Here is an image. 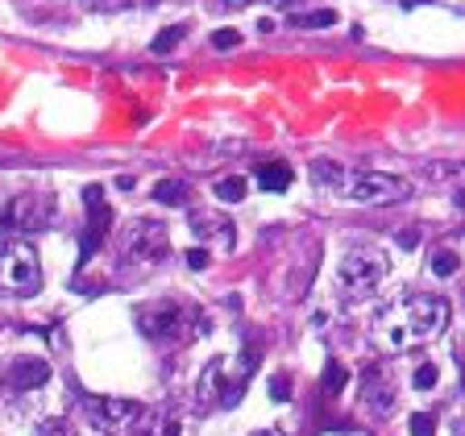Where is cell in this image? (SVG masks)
Listing matches in <instances>:
<instances>
[{
	"label": "cell",
	"mask_w": 465,
	"mask_h": 436,
	"mask_svg": "<svg viewBox=\"0 0 465 436\" xmlns=\"http://www.w3.org/2000/svg\"><path fill=\"white\" fill-rule=\"evenodd\" d=\"M407 428H412V436H432L436 432V420L428 416V412H416V416L407 420Z\"/></svg>",
	"instance_id": "obj_23"
},
{
	"label": "cell",
	"mask_w": 465,
	"mask_h": 436,
	"mask_svg": "<svg viewBox=\"0 0 465 436\" xmlns=\"http://www.w3.org/2000/svg\"><path fill=\"white\" fill-rule=\"evenodd\" d=\"M46 378H50L46 357H17V362H9V370H5V383H9L13 391H34V387H42Z\"/></svg>",
	"instance_id": "obj_12"
},
{
	"label": "cell",
	"mask_w": 465,
	"mask_h": 436,
	"mask_svg": "<svg viewBox=\"0 0 465 436\" xmlns=\"http://www.w3.org/2000/svg\"><path fill=\"white\" fill-rule=\"evenodd\" d=\"M117 249H121V262H133V266H154L170 254V233L162 220H150V217H138L129 220L121 228L117 237Z\"/></svg>",
	"instance_id": "obj_5"
},
{
	"label": "cell",
	"mask_w": 465,
	"mask_h": 436,
	"mask_svg": "<svg viewBox=\"0 0 465 436\" xmlns=\"http://www.w3.org/2000/svg\"><path fill=\"white\" fill-rule=\"evenodd\" d=\"M386 275H391V262H386L383 249H374V246L349 249L345 258H341V266H337L341 304H362V299H370L386 283Z\"/></svg>",
	"instance_id": "obj_2"
},
{
	"label": "cell",
	"mask_w": 465,
	"mask_h": 436,
	"mask_svg": "<svg viewBox=\"0 0 465 436\" xmlns=\"http://www.w3.org/2000/svg\"><path fill=\"white\" fill-rule=\"evenodd\" d=\"M457 436H465V420H461V424H457Z\"/></svg>",
	"instance_id": "obj_30"
},
{
	"label": "cell",
	"mask_w": 465,
	"mask_h": 436,
	"mask_svg": "<svg viewBox=\"0 0 465 436\" xmlns=\"http://www.w3.org/2000/svg\"><path fill=\"white\" fill-rule=\"evenodd\" d=\"M436 378H441V370H436L432 362H424V366H416V374H412V387L428 391V387H436Z\"/></svg>",
	"instance_id": "obj_22"
},
{
	"label": "cell",
	"mask_w": 465,
	"mask_h": 436,
	"mask_svg": "<svg viewBox=\"0 0 465 436\" xmlns=\"http://www.w3.org/2000/svg\"><path fill=\"white\" fill-rule=\"evenodd\" d=\"M345 378H349V370L341 366V362H328V370H325V391H328V395L345 391Z\"/></svg>",
	"instance_id": "obj_21"
},
{
	"label": "cell",
	"mask_w": 465,
	"mask_h": 436,
	"mask_svg": "<svg viewBox=\"0 0 465 436\" xmlns=\"http://www.w3.org/2000/svg\"><path fill=\"white\" fill-rule=\"evenodd\" d=\"M50 217H54V208H50L46 199H38V196H17L9 208L0 212V225L21 228V233H34V228H46Z\"/></svg>",
	"instance_id": "obj_8"
},
{
	"label": "cell",
	"mask_w": 465,
	"mask_h": 436,
	"mask_svg": "<svg viewBox=\"0 0 465 436\" xmlns=\"http://www.w3.org/2000/svg\"><path fill=\"white\" fill-rule=\"evenodd\" d=\"M138 328L146 341H188L196 328H204V316L188 304H175V299H150L138 307Z\"/></svg>",
	"instance_id": "obj_3"
},
{
	"label": "cell",
	"mask_w": 465,
	"mask_h": 436,
	"mask_svg": "<svg viewBox=\"0 0 465 436\" xmlns=\"http://www.w3.org/2000/svg\"><path fill=\"white\" fill-rule=\"evenodd\" d=\"M307 175H312V188H316L320 196H337V191H345V183H349L345 167H341V162H333V159H316Z\"/></svg>",
	"instance_id": "obj_13"
},
{
	"label": "cell",
	"mask_w": 465,
	"mask_h": 436,
	"mask_svg": "<svg viewBox=\"0 0 465 436\" xmlns=\"http://www.w3.org/2000/svg\"><path fill=\"white\" fill-rule=\"evenodd\" d=\"M345 196L354 204H362V208H383V204L412 196V183L403 175H391V170H357L345 183Z\"/></svg>",
	"instance_id": "obj_6"
},
{
	"label": "cell",
	"mask_w": 465,
	"mask_h": 436,
	"mask_svg": "<svg viewBox=\"0 0 465 436\" xmlns=\"http://www.w3.org/2000/svg\"><path fill=\"white\" fill-rule=\"evenodd\" d=\"M445 328H449V299L441 296H403L374 316L378 345L395 349V354H407V349L441 337Z\"/></svg>",
	"instance_id": "obj_1"
},
{
	"label": "cell",
	"mask_w": 465,
	"mask_h": 436,
	"mask_svg": "<svg viewBox=\"0 0 465 436\" xmlns=\"http://www.w3.org/2000/svg\"><path fill=\"white\" fill-rule=\"evenodd\" d=\"M428 270H432L436 278H453L457 270H461V258H457L453 249H432V254H428Z\"/></svg>",
	"instance_id": "obj_17"
},
{
	"label": "cell",
	"mask_w": 465,
	"mask_h": 436,
	"mask_svg": "<svg viewBox=\"0 0 465 436\" xmlns=\"http://www.w3.org/2000/svg\"><path fill=\"white\" fill-rule=\"evenodd\" d=\"M295 25H304V30H325V25H333L337 21V13L333 9H320V13H295Z\"/></svg>",
	"instance_id": "obj_19"
},
{
	"label": "cell",
	"mask_w": 465,
	"mask_h": 436,
	"mask_svg": "<svg viewBox=\"0 0 465 436\" xmlns=\"http://www.w3.org/2000/svg\"><path fill=\"white\" fill-rule=\"evenodd\" d=\"M362 403H366L370 416H378V420H386L395 412V383H391V374H386L383 366L362 374Z\"/></svg>",
	"instance_id": "obj_9"
},
{
	"label": "cell",
	"mask_w": 465,
	"mask_h": 436,
	"mask_svg": "<svg viewBox=\"0 0 465 436\" xmlns=\"http://www.w3.org/2000/svg\"><path fill=\"white\" fill-rule=\"evenodd\" d=\"M270 395H275V403H287V395H291V383L283 374L278 378H270Z\"/></svg>",
	"instance_id": "obj_25"
},
{
	"label": "cell",
	"mask_w": 465,
	"mask_h": 436,
	"mask_svg": "<svg viewBox=\"0 0 465 436\" xmlns=\"http://www.w3.org/2000/svg\"><path fill=\"white\" fill-rule=\"evenodd\" d=\"M42 291V262L30 241H9L0 249V296H38Z\"/></svg>",
	"instance_id": "obj_4"
},
{
	"label": "cell",
	"mask_w": 465,
	"mask_h": 436,
	"mask_svg": "<svg viewBox=\"0 0 465 436\" xmlns=\"http://www.w3.org/2000/svg\"><path fill=\"white\" fill-rule=\"evenodd\" d=\"M291 179H295V175H291V167H287V162H278V159L275 162H262V167L254 170V183L262 191H287Z\"/></svg>",
	"instance_id": "obj_15"
},
{
	"label": "cell",
	"mask_w": 465,
	"mask_h": 436,
	"mask_svg": "<svg viewBox=\"0 0 465 436\" xmlns=\"http://www.w3.org/2000/svg\"><path fill=\"white\" fill-rule=\"evenodd\" d=\"M183 34H188V25H170V30H162L159 38L150 42V50H154V54H167V50L179 46V38H183Z\"/></svg>",
	"instance_id": "obj_20"
},
{
	"label": "cell",
	"mask_w": 465,
	"mask_h": 436,
	"mask_svg": "<svg viewBox=\"0 0 465 436\" xmlns=\"http://www.w3.org/2000/svg\"><path fill=\"white\" fill-rule=\"evenodd\" d=\"M42 436H71L67 420H46V424H42Z\"/></svg>",
	"instance_id": "obj_27"
},
{
	"label": "cell",
	"mask_w": 465,
	"mask_h": 436,
	"mask_svg": "<svg viewBox=\"0 0 465 436\" xmlns=\"http://www.w3.org/2000/svg\"><path fill=\"white\" fill-rule=\"evenodd\" d=\"M254 436H283V428H262V432H254Z\"/></svg>",
	"instance_id": "obj_29"
},
{
	"label": "cell",
	"mask_w": 465,
	"mask_h": 436,
	"mask_svg": "<svg viewBox=\"0 0 465 436\" xmlns=\"http://www.w3.org/2000/svg\"><path fill=\"white\" fill-rule=\"evenodd\" d=\"M249 5H291V0H220V9H249Z\"/></svg>",
	"instance_id": "obj_26"
},
{
	"label": "cell",
	"mask_w": 465,
	"mask_h": 436,
	"mask_svg": "<svg viewBox=\"0 0 465 436\" xmlns=\"http://www.w3.org/2000/svg\"><path fill=\"white\" fill-rule=\"evenodd\" d=\"M154 199L159 204H183L188 199V183L183 179H162L159 188H154Z\"/></svg>",
	"instance_id": "obj_18"
},
{
	"label": "cell",
	"mask_w": 465,
	"mask_h": 436,
	"mask_svg": "<svg viewBox=\"0 0 465 436\" xmlns=\"http://www.w3.org/2000/svg\"><path fill=\"white\" fill-rule=\"evenodd\" d=\"M141 416L138 399H121V395H88L83 399V420L100 432H125Z\"/></svg>",
	"instance_id": "obj_7"
},
{
	"label": "cell",
	"mask_w": 465,
	"mask_h": 436,
	"mask_svg": "<svg viewBox=\"0 0 465 436\" xmlns=\"http://www.w3.org/2000/svg\"><path fill=\"white\" fill-rule=\"evenodd\" d=\"M133 436H183V420L175 412H141Z\"/></svg>",
	"instance_id": "obj_14"
},
{
	"label": "cell",
	"mask_w": 465,
	"mask_h": 436,
	"mask_svg": "<svg viewBox=\"0 0 465 436\" xmlns=\"http://www.w3.org/2000/svg\"><path fill=\"white\" fill-rule=\"evenodd\" d=\"M83 199H88V228H83V254H80V262H88L92 254H96L100 237H104V228L112 225V212H109V204H104V191H100V188H88V191H83Z\"/></svg>",
	"instance_id": "obj_10"
},
{
	"label": "cell",
	"mask_w": 465,
	"mask_h": 436,
	"mask_svg": "<svg viewBox=\"0 0 465 436\" xmlns=\"http://www.w3.org/2000/svg\"><path fill=\"white\" fill-rule=\"evenodd\" d=\"M237 42H241L237 30H217V34H212V46H217V50H233Z\"/></svg>",
	"instance_id": "obj_24"
},
{
	"label": "cell",
	"mask_w": 465,
	"mask_h": 436,
	"mask_svg": "<svg viewBox=\"0 0 465 436\" xmlns=\"http://www.w3.org/2000/svg\"><path fill=\"white\" fill-rule=\"evenodd\" d=\"M246 191H249V183L241 175H225V179H217V183H212V196H217L220 204H241V199H246Z\"/></svg>",
	"instance_id": "obj_16"
},
{
	"label": "cell",
	"mask_w": 465,
	"mask_h": 436,
	"mask_svg": "<svg viewBox=\"0 0 465 436\" xmlns=\"http://www.w3.org/2000/svg\"><path fill=\"white\" fill-rule=\"evenodd\" d=\"M188 225L196 228L204 241H220V246H233V241H237V228H233V220L220 217V212L191 208V212H188Z\"/></svg>",
	"instance_id": "obj_11"
},
{
	"label": "cell",
	"mask_w": 465,
	"mask_h": 436,
	"mask_svg": "<svg viewBox=\"0 0 465 436\" xmlns=\"http://www.w3.org/2000/svg\"><path fill=\"white\" fill-rule=\"evenodd\" d=\"M188 266L191 270H204V266H208V249H199V246L188 249Z\"/></svg>",
	"instance_id": "obj_28"
}]
</instances>
